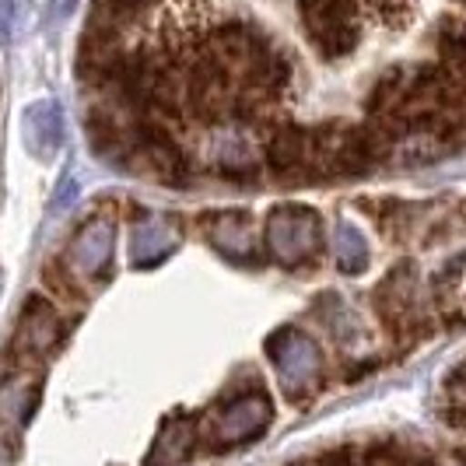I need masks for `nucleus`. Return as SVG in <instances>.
Masks as SVG:
<instances>
[{
  "instance_id": "nucleus-4",
  "label": "nucleus",
  "mask_w": 466,
  "mask_h": 466,
  "mask_svg": "<svg viewBox=\"0 0 466 466\" xmlns=\"http://www.w3.org/2000/svg\"><path fill=\"white\" fill-rule=\"evenodd\" d=\"M116 249V221L109 214H98L88 225H81L77 235L70 238L67 253L60 259V270L70 280H95L109 267Z\"/></svg>"
},
{
  "instance_id": "nucleus-11",
  "label": "nucleus",
  "mask_w": 466,
  "mask_h": 466,
  "mask_svg": "<svg viewBox=\"0 0 466 466\" xmlns=\"http://www.w3.org/2000/svg\"><path fill=\"white\" fill-rule=\"evenodd\" d=\"M197 442V424L193 418H168L158 431V442L151 449L144 466H179L189 456V449Z\"/></svg>"
},
{
  "instance_id": "nucleus-1",
  "label": "nucleus",
  "mask_w": 466,
  "mask_h": 466,
  "mask_svg": "<svg viewBox=\"0 0 466 466\" xmlns=\"http://www.w3.org/2000/svg\"><path fill=\"white\" fill-rule=\"evenodd\" d=\"M267 358H270L280 390L288 393V400L312 397L323 386V372H327L323 350L302 329L284 327L278 333H270L267 337Z\"/></svg>"
},
{
  "instance_id": "nucleus-10",
  "label": "nucleus",
  "mask_w": 466,
  "mask_h": 466,
  "mask_svg": "<svg viewBox=\"0 0 466 466\" xmlns=\"http://www.w3.org/2000/svg\"><path fill=\"white\" fill-rule=\"evenodd\" d=\"M210 246L221 257L235 259V263H259V246L253 232H249V218L238 210H225L218 218H210Z\"/></svg>"
},
{
  "instance_id": "nucleus-20",
  "label": "nucleus",
  "mask_w": 466,
  "mask_h": 466,
  "mask_svg": "<svg viewBox=\"0 0 466 466\" xmlns=\"http://www.w3.org/2000/svg\"><path fill=\"white\" fill-rule=\"evenodd\" d=\"M460 4H466V0H460Z\"/></svg>"
},
{
  "instance_id": "nucleus-15",
  "label": "nucleus",
  "mask_w": 466,
  "mask_h": 466,
  "mask_svg": "<svg viewBox=\"0 0 466 466\" xmlns=\"http://www.w3.org/2000/svg\"><path fill=\"white\" fill-rule=\"evenodd\" d=\"M333 263H337L340 274H350V278L365 274L369 263H372L365 235L358 232L354 225H348V221H340V225L333 228Z\"/></svg>"
},
{
  "instance_id": "nucleus-3",
  "label": "nucleus",
  "mask_w": 466,
  "mask_h": 466,
  "mask_svg": "<svg viewBox=\"0 0 466 466\" xmlns=\"http://www.w3.org/2000/svg\"><path fill=\"white\" fill-rule=\"evenodd\" d=\"M309 43L327 60H344L361 39L354 0H299Z\"/></svg>"
},
{
  "instance_id": "nucleus-18",
  "label": "nucleus",
  "mask_w": 466,
  "mask_h": 466,
  "mask_svg": "<svg viewBox=\"0 0 466 466\" xmlns=\"http://www.w3.org/2000/svg\"><path fill=\"white\" fill-rule=\"evenodd\" d=\"M11 18H15V0H0V32L11 25Z\"/></svg>"
},
{
  "instance_id": "nucleus-16",
  "label": "nucleus",
  "mask_w": 466,
  "mask_h": 466,
  "mask_svg": "<svg viewBox=\"0 0 466 466\" xmlns=\"http://www.w3.org/2000/svg\"><path fill=\"white\" fill-rule=\"evenodd\" d=\"M39 403V386L25 379H7L0 386V420H28Z\"/></svg>"
},
{
  "instance_id": "nucleus-17",
  "label": "nucleus",
  "mask_w": 466,
  "mask_h": 466,
  "mask_svg": "<svg viewBox=\"0 0 466 466\" xmlns=\"http://www.w3.org/2000/svg\"><path fill=\"white\" fill-rule=\"evenodd\" d=\"M369 4H372L375 15L386 25H393V28H400L414 11V0H369Z\"/></svg>"
},
{
  "instance_id": "nucleus-2",
  "label": "nucleus",
  "mask_w": 466,
  "mask_h": 466,
  "mask_svg": "<svg viewBox=\"0 0 466 466\" xmlns=\"http://www.w3.org/2000/svg\"><path fill=\"white\" fill-rule=\"evenodd\" d=\"M263 242H267V253L278 259L280 267H302L319 257V249H323L319 214L302 204H280L267 214Z\"/></svg>"
},
{
  "instance_id": "nucleus-14",
  "label": "nucleus",
  "mask_w": 466,
  "mask_h": 466,
  "mask_svg": "<svg viewBox=\"0 0 466 466\" xmlns=\"http://www.w3.org/2000/svg\"><path fill=\"white\" fill-rule=\"evenodd\" d=\"M407 88H410V67H390L379 81H375L372 95H369V113L372 119H390L397 116V109L407 98Z\"/></svg>"
},
{
  "instance_id": "nucleus-13",
  "label": "nucleus",
  "mask_w": 466,
  "mask_h": 466,
  "mask_svg": "<svg viewBox=\"0 0 466 466\" xmlns=\"http://www.w3.org/2000/svg\"><path fill=\"white\" fill-rule=\"evenodd\" d=\"M176 246V235L168 232V225L162 221H137L134 235H130V263L134 267H155L158 259H165Z\"/></svg>"
},
{
  "instance_id": "nucleus-7",
  "label": "nucleus",
  "mask_w": 466,
  "mask_h": 466,
  "mask_svg": "<svg viewBox=\"0 0 466 466\" xmlns=\"http://www.w3.org/2000/svg\"><path fill=\"white\" fill-rule=\"evenodd\" d=\"M375 309L397 333L410 329L414 312H418V274L410 263H397L390 278L375 288Z\"/></svg>"
},
{
  "instance_id": "nucleus-19",
  "label": "nucleus",
  "mask_w": 466,
  "mask_h": 466,
  "mask_svg": "<svg viewBox=\"0 0 466 466\" xmlns=\"http://www.w3.org/2000/svg\"><path fill=\"white\" fill-rule=\"evenodd\" d=\"M0 466H15V449L4 435H0Z\"/></svg>"
},
{
  "instance_id": "nucleus-5",
  "label": "nucleus",
  "mask_w": 466,
  "mask_h": 466,
  "mask_svg": "<svg viewBox=\"0 0 466 466\" xmlns=\"http://www.w3.org/2000/svg\"><path fill=\"white\" fill-rule=\"evenodd\" d=\"M274 418V403L263 390H249L238 400H232L210 428V445L214 449H232L259 439L267 431V424Z\"/></svg>"
},
{
  "instance_id": "nucleus-12",
  "label": "nucleus",
  "mask_w": 466,
  "mask_h": 466,
  "mask_svg": "<svg viewBox=\"0 0 466 466\" xmlns=\"http://www.w3.org/2000/svg\"><path fill=\"white\" fill-rule=\"evenodd\" d=\"M60 137H64V119H60V109H56L53 102H39V106H32V109H28V116H25V140H28L32 155H39V158L56 155Z\"/></svg>"
},
{
  "instance_id": "nucleus-6",
  "label": "nucleus",
  "mask_w": 466,
  "mask_h": 466,
  "mask_svg": "<svg viewBox=\"0 0 466 466\" xmlns=\"http://www.w3.org/2000/svg\"><path fill=\"white\" fill-rule=\"evenodd\" d=\"M64 340V319L46 299H28L18 316V329H15V350L28 354V358H43Z\"/></svg>"
},
{
  "instance_id": "nucleus-9",
  "label": "nucleus",
  "mask_w": 466,
  "mask_h": 466,
  "mask_svg": "<svg viewBox=\"0 0 466 466\" xmlns=\"http://www.w3.org/2000/svg\"><path fill=\"white\" fill-rule=\"evenodd\" d=\"M312 165V147H309V130L302 127H284L274 137L267 140V168L274 179L295 183L309 179L305 168Z\"/></svg>"
},
{
  "instance_id": "nucleus-8",
  "label": "nucleus",
  "mask_w": 466,
  "mask_h": 466,
  "mask_svg": "<svg viewBox=\"0 0 466 466\" xmlns=\"http://www.w3.org/2000/svg\"><path fill=\"white\" fill-rule=\"evenodd\" d=\"M270 46H274L270 35L249 22H228L214 28V56L225 60V64L232 67V74H242V70L249 67L253 60H259Z\"/></svg>"
}]
</instances>
